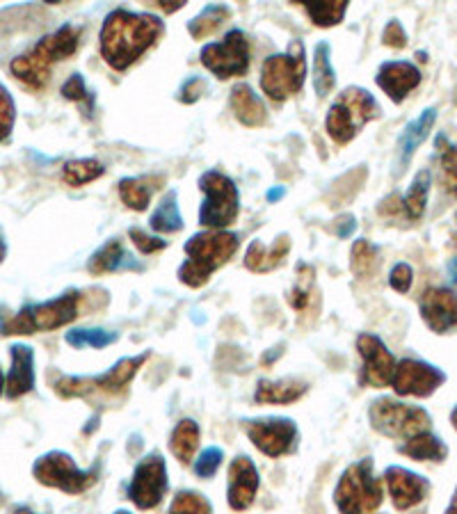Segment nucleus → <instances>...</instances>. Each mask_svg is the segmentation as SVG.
Here are the masks:
<instances>
[{
    "label": "nucleus",
    "mask_w": 457,
    "mask_h": 514,
    "mask_svg": "<svg viewBox=\"0 0 457 514\" xmlns=\"http://www.w3.org/2000/svg\"><path fill=\"white\" fill-rule=\"evenodd\" d=\"M288 252H291V238L286 234L279 236L270 247L263 245L261 240H252L245 252V268L252 272H272L284 263Z\"/></svg>",
    "instance_id": "a878e982"
},
{
    "label": "nucleus",
    "mask_w": 457,
    "mask_h": 514,
    "mask_svg": "<svg viewBox=\"0 0 457 514\" xmlns=\"http://www.w3.org/2000/svg\"><path fill=\"white\" fill-rule=\"evenodd\" d=\"M167 489H170L167 464L163 455L151 453L135 467L131 485H128V499L133 501L135 508L154 510L163 503Z\"/></svg>",
    "instance_id": "ddd939ff"
},
{
    "label": "nucleus",
    "mask_w": 457,
    "mask_h": 514,
    "mask_svg": "<svg viewBox=\"0 0 457 514\" xmlns=\"http://www.w3.org/2000/svg\"><path fill=\"white\" fill-rule=\"evenodd\" d=\"M80 35L83 28L64 23L51 35L39 39V42L30 48L28 53L14 58L10 64V71L16 80H21L23 85H28L30 90H44L48 78H51L53 64L69 60L71 55L78 51Z\"/></svg>",
    "instance_id": "f03ea898"
},
{
    "label": "nucleus",
    "mask_w": 457,
    "mask_h": 514,
    "mask_svg": "<svg viewBox=\"0 0 457 514\" xmlns=\"http://www.w3.org/2000/svg\"><path fill=\"white\" fill-rule=\"evenodd\" d=\"M448 275H451L453 284H457V259H453L451 263H448Z\"/></svg>",
    "instance_id": "3c124183"
},
{
    "label": "nucleus",
    "mask_w": 457,
    "mask_h": 514,
    "mask_svg": "<svg viewBox=\"0 0 457 514\" xmlns=\"http://www.w3.org/2000/svg\"><path fill=\"white\" fill-rule=\"evenodd\" d=\"M5 256H7V245H5V240H3V236H0V263L5 261Z\"/></svg>",
    "instance_id": "5fc2aeb1"
},
{
    "label": "nucleus",
    "mask_w": 457,
    "mask_h": 514,
    "mask_svg": "<svg viewBox=\"0 0 457 514\" xmlns=\"http://www.w3.org/2000/svg\"><path fill=\"white\" fill-rule=\"evenodd\" d=\"M311 293H314V270L307 265V275L298 277V284H295L291 295H288V302H291V307L295 311H307Z\"/></svg>",
    "instance_id": "a19ab883"
},
{
    "label": "nucleus",
    "mask_w": 457,
    "mask_h": 514,
    "mask_svg": "<svg viewBox=\"0 0 457 514\" xmlns=\"http://www.w3.org/2000/svg\"><path fill=\"white\" fill-rule=\"evenodd\" d=\"M375 83L394 103H403L421 85V71L412 62H384Z\"/></svg>",
    "instance_id": "aec40b11"
},
{
    "label": "nucleus",
    "mask_w": 457,
    "mask_h": 514,
    "mask_svg": "<svg viewBox=\"0 0 457 514\" xmlns=\"http://www.w3.org/2000/svg\"><path fill=\"white\" fill-rule=\"evenodd\" d=\"M398 451L416 462H444L448 455L444 441L432 435V432H421V435L407 439Z\"/></svg>",
    "instance_id": "bb28decb"
},
{
    "label": "nucleus",
    "mask_w": 457,
    "mask_h": 514,
    "mask_svg": "<svg viewBox=\"0 0 457 514\" xmlns=\"http://www.w3.org/2000/svg\"><path fill=\"white\" fill-rule=\"evenodd\" d=\"M368 421L373 430L391 439H412L421 432H430V414L426 409L398 403V400L378 398L368 407Z\"/></svg>",
    "instance_id": "9b49d317"
},
{
    "label": "nucleus",
    "mask_w": 457,
    "mask_h": 514,
    "mask_svg": "<svg viewBox=\"0 0 457 514\" xmlns=\"http://www.w3.org/2000/svg\"><path fill=\"white\" fill-rule=\"evenodd\" d=\"M430 181H432V176L428 170H421L414 176L410 190L400 197V213H403V218L412 220V222L423 218V213H426V206H428Z\"/></svg>",
    "instance_id": "cd10ccee"
},
{
    "label": "nucleus",
    "mask_w": 457,
    "mask_h": 514,
    "mask_svg": "<svg viewBox=\"0 0 457 514\" xmlns=\"http://www.w3.org/2000/svg\"><path fill=\"white\" fill-rule=\"evenodd\" d=\"M115 514H131V512H126V510H117Z\"/></svg>",
    "instance_id": "bf43d9fd"
},
{
    "label": "nucleus",
    "mask_w": 457,
    "mask_h": 514,
    "mask_svg": "<svg viewBox=\"0 0 457 514\" xmlns=\"http://www.w3.org/2000/svg\"><path fill=\"white\" fill-rule=\"evenodd\" d=\"M240 247V238L231 231H202L192 236L183 252L186 263L179 268V281L188 288H202L215 270L234 259Z\"/></svg>",
    "instance_id": "7ed1b4c3"
},
{
    "label": "nucleus",
    "mask_w": 457,
    "mask_h": 514,
    "mask_svg": "<svg viewBox=\"0 0 457 514\" xmlns=\"http://www.w3.org/2000/svg\"><path fill=\"white\" fill-rule=\"evenodd\" d=\"M382 499V483L375 478L371 457L350 464L334 489V503L341 514H371L380 508Z\"/></svg>",
    "instance_id": "6e6552de"
},
{
    "label": "nucleus",
    "mask_w": 457,
    "mask_h": 514,
    "mask_svg": "<svg viewBox=\"0 0 457 514\" xmlns=\"http://www.w3.org/2000/svg\"><path fill=\"white\" fill-rule=\"evenodd\" d=\"M213 505L211 501L202 496L199 492H192V489H183L174 496L170 505V512L167 514H211Z\"/></svg>",
    "instance_id": "4c0bfd02"
},
{
    "label": "nucleus",
    "mask_w": 457,
    "mask_h": 514,
    "mask_svg": "<svg viewBox=\"0 0 457 514\" xmlns=\"http://www.w3.org/2000/svg\"><path fill=\"white\" fill-rule=\"evenodd\" d=\"M128 236H131L133 245L138 247V250H140L142 254H156V252H163L165 247H167V240L144 234V231L138 229V227L128 229Z\"/></svg>",
    "instance_id": "c03bdc74"
},
{
    "label": "nucleus",
    "mask_w": 457,
    "mask_h": 514,
    "mask_svg": "<svg viewBox=\"0 0 457 514\" xmlns=\"http://www.w3.org/2000/svg\"><path fill=\"white\" fill-rule=\"evenodd\" d=\"M165 23L154 14L119 10L110 12L99 32L101 58L115 71H126L163 37Z\"/></svg>",
    "instance_id": "f257e3e1"
},
{
    "label": "nucleus",
    "mask_w": 457,
    "mask_h": 514,
    "mask_svg": "<svg viewBox=\"0 0 457 514\" xmlns=\"http://www.w3.org/2000/svg\"><path fill=\"white\" fill-rule=\"evenodd\" d=\"M101 473V464H94L92 469H78L74 457L62 451H51L39 457L32 464V476L37 483L46 487L60 489L64 494H83L96 485Z\"/></svg>",
    "instance_id": "9d476101"
},
{
    "label": "nucleus",
    "mask_w": 457,
    "mask_h": 514,
    "mask_svg": "<svg viewBox=\"0 0 457 514\" xmlns=\"http://www.w3.org/2000/svg\"><path fill=\"white\" fill-rule=\"evenodd\" d=\"M154 179H149V176H135V179H122L119 181V197H122V202L126 204V208H131V211H147V206L151 202V195H154Z\"/></svg>",
    "instance_id": "7c9ffc66"
},
{
    "label": "nucleus",
    "mask_w": 457,
    "mask_h": 514,
    "mask_svg": "<svg viewBox=\"0 0 457 514\" xmlns=\"http://www.w3.org/2000/svg\"><path fill=\"white\" fill-rule=\"evenodd\" d=\"M16 514H35V512H30L28 508H19V510H16Z\"/></svg>",
    "instance_id": "13d9d810"
},
{
    "label": "nucleus",
    "mask_w": 457,
    "mask_h": 514,
    "mask_svg": "<svg viewBox=\"0 0 457 514\" xmlns=\"http://www.w3.org/2000/svg\"><path fill=\"white\" fill-rule=\"evenodd\" d=\"M451 423H453V428L457 430V407L453 409V414H451Z\"/></svg>",
    "instance_id": "4d7b16f0"
},
{
    "label": "nucleus",
    "mask_w": 457,
    "mask_h": 514,
    "mask_svg": "<svg viewBox=\"0 0 457 514\" xmlns=\"http://www.w3.org/2000/svg\"><path fill=\"white\" fill-rule=\"evenodd\" d=\"M229 106L234 110V117L247 128H261L268 124V108L247 83H238L231 90Z\"/></svg>",
    "instance_id": "b1692460"
},
{
    "label": "nucleus",
    "mask_w": 457,
    "mask_h": 514,
    "mask_svg": "<svg viewBox=\"0 0 457 514\" xmlns=\"http://www.w3.org/2000/svg\"><path fill=\"white\" fill-rule=\"evenodd\" d=\"M302 10L307 12L309 19L318 28H332L343 21V16L348 12V3L346 0H336V3H302Z\"/></svg>",
    "instance_id": "c9c22d12"
},
{
    "label": "nucleus",
    "mask_w": 457,
    "mask_h": 514,
    "mask_svg": "<svg viewBox=\"0 0 457 514\" xmlns=\"http://www.w3.org/2000/svg\"><path fill=\"white\" fill-rule=\"evenodd\" d=\"M384 44L391 46V48H403L407 44V32L403 28V23L400 21H389L387 28H384Z\"/></svg>",
    "instance_id": "de8ad7c7"
},
{
    "label": "nucleus",
    "mask_w": 457,
    "mask_h": 514,
    "mask_svg": "<svg viewBox=\"0 0 457 514\" xmlns=\"http://www.w3.org/2000/svg\"><path fill=\"white\" fill-rule=\"evenodd\" d=\"M149 359V352L138 357H124L119 359L108 373L99 377H69L64 375L55 382V393L60 398H92V396H122L128 389V384L135 380V375L140 373L144 361Z\"/></svg>",
    "instance_id": "423d86ee"
},
{
    "label": "nucleus",
    "mask_w": 457,
    "mask_h": 514,
    "mask_svg": "<svg viewBox=\"0 0 457 514\" xmlns=\"http://www.w3.org/2000/svg\"><path fill=\"white\" fill-rule=\"evenodd\" d=\"M357 350L362 355L364 368H362V380L364 387L371 389H384L391 384V377L396 371V357L391 355L387 345L375 334H359L357 336Z\"/></svg>",
    "instance_id": "dca6fc26"
},
{
    "label": "nucleus",
    "mask_w": 457,
    "mask_h": 514,
    "mask_svg": "<svg viewBox=\"0 0 457 514\" xmlns=\"http://www.w3.org/2000/svg\"><path fill=\"white\" fill-rule=\"evenodd\" d=\"M78 291H67L55 300L42 304H26L12 316H0V334L3 336H30L37 332H55L78 318Z\"/></svg>",
    "instance_id": "20e7f679"
},
{
    "label": "nucleus",
    "mask_w": 457,
    "mask_h": 514,
    "mask_svg": "<svg viewBox=\"0 0 457 514\" xmlns=\"http://www.w3.org/2000/svg\"><path fill=\"white\" fill-rule=\"evenodd\" d=\"M199 190L204 192V204L199 208V224L211 231H224L234 224L240 213L238 188L231 176L218 170H208L199 176Z\"/></svg>",
    "instance_id": "1a4fd4ad"
},
{
    "label": "nucleus",
    "mask_w": 457,
    "mask_h": 514,
    "mask_svg": "<svg viewBox=\"0 0 457 514\" xmlns=\"http://www.w3.org/2000/svg\"><path fill=\"white\" fill-rule=\"evenodd\" d=\"M446 382V375L437 366L426 364L419 359H400L396 364L391 387L398 396L428 398Z\"/></svg>",
    "instance_id": "2eb2a0df"
},
{
    "label": "nucleus",
    "mask_w": 457,
    "mask_h": 514,
    "mask_svg": "<svg viewBox=\"0 0 457 514\" xmlns=\"http://www.w3.org/2000/svg\"><path fill=\"white\" fill-rule=\"evenodd\" d=\"M446 514H457V489H455V496H453V501H451V505H448V510H446Z\"/></svg>",
    "instance_id": "864d4df0"
},
{
    "label": "nucleus",
    "mask_w": 457,
    "mask_h": 514,
    "mask_svg": "<svg viewBox=\"0 0 457 514\" xmlns=\"http://www.w3.org/2000/svg\"><path fill=\"white\" fill-rule=\"evenodd\" d=\"M380 103L375 101V96L364 90V87H346L336 101L332 103L330 112L325 117L327 135L336 144H348L359 135V131L373 119L380 117Z\"/></svg>",
    "instance_id": "39448f33"
},
{
    "label": "nucleus",
    "mask_w": 457,
    "mask_h": 514,
    "mask_svg": "<svg viewBox=\"0 0 457 514\" xmlns=\"http://www.w3.org/2000/svg\"><path fill=\"white\" fill-rule=\"evenodd\" d=\"M421 318L435 334H446L457 327V293L448 288H428L419 300Z\"/></svg>",
    "instance_id": "a211bd4d"
},
{
    "label": "nucleus",
    "mask_w": 457,
    "mask_h": 514,
    "mask_svg": "<svg viewBox=\"0 0 457 514\" xmlns=\"http://www.w3.org/2000/svg\"><path fill=\"white\" fill-rule=\"evenodd\" d=\"M122 270H135L142 272L144 265L140 261L133 259V254H128L124 250L122 240L112 238L108 240L101 250H96L92 254V259L87 261V272L94 277L101 275H110V272H122Z\"/></svg>",
    "instance_id": "5701e85b"
},
{
    "label": "nucleus",
    "mask_w": 457,
    "mask_h": 514,
    "mask_svg": "<svg viewBox=\"0 0 457 514\" xmlns=\"http://www.w3.org/2000/svg\"><path fill=\"white\" fill-rule=\"evenodd\" d=\"M5 391V377H3V371H0V396H3Z\"/></svg>",
    "instance_id": "6e6d98bb"
},
{
    "label": "nucleus",
    "mask_w": 457,
    "mask_h": 514,
    "mask_svg": "<svg viewBox=\"0 0 457 514\" xmlns=\"http://www.w3.org/2000/svg\"><path fill=\"white\" fill-rule=\"evenodd\" d=\"M156 7H158V10L167 12V14H172V12H176V10H181L183 3H163V0H160V3H156Z\"/></svg>",
    "instance_id": "8fccbe9b"
},
{
    "label": "nucleus",
    "mask_w": 457,
    "mask_h": 514,
    "mask_svg": "<svg viewBox=\"0 0 457 514\" xmlns=\"http://www.w3.org/2000/svg\"><path fill=\"white\" fill-rule=\"evenodd\" d=\"M384 483L389 487L394 508L403 512L416 508L430 492V483L426 478L403 467H389L384 471Z\"/></svg>",
    "instance_id": "6ab92c4d"
},
{
    "label": "nucleus",
    "mask_w": 457,
    "mask_h": 514,
    "mask_svg": "<svg viewBox=\"0 0 457 514\" xmlns=\"http://www.w3.org/2000/svg\"><path fill=\"white\" fill-rule=\"evenodd\" d=\"M245 435L256 451L279 460V457L295 453L300 441L298 425L291 419H252L245 421Z\"/></svg>",
    "instance_id": "4468645a"
},
{
    "label": "nucleus",
    "mask_w": 457,
    "mask_h": 514,
    "mask_svg": "<svg viewBox=\"0 0 457 514\" xmlns=\"http://www.w3.org/2000/svg\"><path fill=\"white\" fill-rule=\"evenodd\" d=\"M151 229L160 231V234H179L183 229V218L179 211V195L176 190H170L160 199V204L154 213H151Z\"/></svg>",
    "instance_id": "c756f323"
},
{
    "label": "nucleus",
    "mask_w": 457,
    "mask_h": 514,
    "mask_svg": "<svg viewBox=\"0 0 457 514\" xmlns=\"http://www.w3.org/2000/svg\"><path fill=\"white\" fill-rule=\"evenodd\" d=\"M435 122H437V110L428 108V110H423L421 115L414 119V122L405 126V131L400 133L398 144H396V167H398L396 174H400L407 165H410L414 151L419 149L423 142H426Z\"/></svg>",
    "instance_id": "4be33fe9"
},
{
    "label": "nucleus",
    "mask_w": 457,
    "mask_h": 514,
    "mask_svg": "<svg viewBox=\"0 0 457 514\" xmlns=\"http://www.w3.org/2000/svg\"><path fill=\"white\" fill-rule=\"evenodd\" d=\"M282 197H284V188H275V190L268 192L270 202H275V199H282Z\"/></svg>",
    "instance_id": "603ef678"
},
{
    "label": "nucleus",
    "mask_w": 457,
    "mask_h": 514,
    "mask_svg": "<svg viewBox=\"0 0 457 514\" xmlns=\"http://www.w3.org/2000/svg\"><path fill=\"white\" fill-rule=\"evenodd\" d=\"M412 281H414L412 265H407V263L394 265V270H391V275H389V284H391V288H394V291L407 293L412 288Z\"/></svg>",
    "instance_id": "49530a36"
},
{
    "label": "nucleus",
    "mask_w": 457,
    "mask_h": 514,
    "mask_svg": "<svg viewBox=\"0 0 457 514\" xmlns=\"http://www.w3.org/2000/svg\"><path fill=\"white\" fill-rule=\"evenodd\" d=\"M350 268H352V272H355L357 279H371L380 268L378 247L371 245L364 238H359L357 243L352 245Z\"/></svg>",
    "instance_id": "f704fd0d"
},
{
    "label": "nucleus",
    "mask_w": 457,
    "mask_h": 514,
    "mask_svg": "<svg viewBox=\"0 0 457 514\" xmlns=\"http://www.w3.org/2000/svg\"><path fill=\"white\" fill-rule=\"evenodd\" d=\"M12 355V368L5 380V393L7 398H21L35 389V352L30 345L16 343L10 348Z\"/></svg>",
    "instance_id": "412c9836"
},
{
    "label": "nucleus",
    "mask_w": 457,
    "mask_h": 514,
    "mask_svg": "<svg viewBox=\"0 0 457 514\" xmlns=\"http://www.w3.org/2000/svg\"><path fill=\"white\" fill-rule=\"evenodd\" d=\"M206 90H208V85H206L204 78L190 76L186 83L181 85V90H179V94H176V99H179L181 103H197L206 94Z\"/></svg>",
    "instance_id": "a18cd8bd"
},
{
    "label": "nucleus",
    "mask_w": 457,
    "mask_h": 514,
    "mask_svg": "<svg viewBox=\"0 0 457 514\" xmlns=\"http://www.w3.org/2000/svg\"><path fill=\"white\" fill-rule=\"evenodd\" d=\"M16 122V106L12 94L7 87L0 83V142H5L12 135V128Z\"/></svg>",
    "instance_id": "79ce46f5"
},
{
    "label": "nucleus",
    "mask_w": 457,
    "mask_h": 514,
    "mask_svg": "<svg viewBox=\"0 0 457 514\" xmlns=\"http://www.w3.org/2000/svg\"><path fill=\"white\" fill-rule=\"evenodd\" d=\"M307 78V55L300 39L288 46L286 53L270 55L261 67V90L270 101L284 103L300 94Z\"/></svg>",
    "instance_id": "0eeeda50"
},
{
    "label": "nucleus",
    "mask_w": 457,
    "mask_h": 514,
    "mask_svg": "<svg viewBox=\"0 0 457 514\" xmlns=\"http://www.w3.org/2000/svg\"><path fill=\"white\" fill-rule=\"evenodd\" d=\"M261 478L256 471L254 462L247 455H238L234 462L229 464V487H227V501L229 508L236 512H243L252 508V503L259 494Z\"/></svg>",
    "instance_id": "f3484780"
},
{
    "label": "nucleus",
    "mask_w": 457,
    "mask_h": 514,
    "mask_svg": "<svg viewBox=\"0 0 457 514\" xmlns=\"http://www.w3.org/2000/svg\"><path fill=\"white\" fill-rule=\"evenodd\" d=\"M199 439H202V432H199L197 421L183 419V421L176 423V428L172 430L170 451L181 464H188L197 453Z\"/></svg>",
    "instance_id": "c85d7f7f"
},
{
    "label": "nucleus",
    "mask_w": 457,
    "mask_h": 514,
    "mask_svg": "<svg viewBox=\"0 0 457 514\" xmlns=\"http://www.w3.org/2000/svg\"><path fill=\"white\" fill-rule=\"evenodd\" d=\"M330 58H332L330 44H327V42L316 44V51H314V90H316L320 99L330 96V92L334 90V85H336V71L332 67Z\"/></svg>",
    "instance_id": "473e14b6"
},
{
    "label": "nucleus",
    "mask_w": 457,
    "mask_h": 514,
    "mask_svg": "<svg viewBox=\"0 0 457 514\" xmlns=\"http://www.w3.org/2000/svg\"><path fill=\"white\" fill-rule=\"evenodd\" d=\"M309 391V384L298 377H284V380H261L256 384L254 400L259 405H291Z\"/></svg>",
    "instance_id": "393cba45"
},
{
    "label": "nucleus",
    "mask_w": 457,
    "mask_h": 514,
    "mask_svg": "<svg viewBox=\"0 0 457 514\" xmlns=\"http://www.w3.org/2000/svg\"><path fill=\"white\" fill-rule=\"evenodd\" d=\"M67 339L69 345H74V348H85V345H90V348L96 350H103L108 348V345L115 343L119 339L117 332H108V329H71L67 332Z\"/></svg>",
    "instance_id": "e433bc0d"
},
{
    "label": "nucleus",
    "mask_w": 457,
    "mask_h": 514,
    "mask_svg": "<svg viewBox=\"0 0 457 514\" xmlns=\"http://www.w3.org/2000/svg\"><path fill=\"white\" fill-rule=\"evenodd\" d=\"M222 460H224L222 448H218V446H208L206 451H204L202 455H199V460L195 462V473H197L199 478H204V480L213 478L215 473H218Z\"/></svg>",
    "instance_id": "37998d69"
},
{
    "label": "nucleus",
    "mask_w": 457,
    "mask_h": 514,
    "mask_svg": "<svg viewBox=\"0 0 457 514\" xmlns=\"http://www.w3.org/2000/svg\"><path fill=\"white\" fill-rule=\"evenodd\" d=\"M437 144H444L442 151V158H439V163H442V186L448 192V195L457 197V144H448L444 138H439Z\"/></svg>",
    "instance_id": "ea45409f"
},
{
    "label": "nucleus",
    "mask_w": 457,
    "mask_h": 514,
    "mask_svg": "<svg viewBox=\"0 0 457 514\" xmlns=\"http://www.w3.org/2000/svg\"><path fill=\"white\" fill-rule=\"evenodd\" d=\"M62 96L67 101H74L78 106H83V115L90 119L92 112H94V94L87 90L85 85V78L80 74L69 76L67 83L62 85Z\"/></svg>",
    "instance_id": "58836bf2"
},
{
    "label": "nucleus",
    "mask_w": 457,
    "mask_h": 514,
    "mask_svg": "<svg viewBox=\"0 0 457 514\" xmlns=\"http://www.w3.org/2000/svg\"><path fill=\"white\" fill-rule=\"evenodd\" d=\"M229 19H231L229 5H220V3L206 5L204 10L188 23V32L192 39H206L211 37L215 30H220L222 23H227Z\"/></svg>",
    "instance_id": "2f4dec72"
},
{
    "label": "nucleus",
    "mask_w": 457,
    "mask_h": 514,
    "mask_svg": "<svg viewBox=\"0 0 457 514\" xmlns=\"http://www.w3.org/2000/svg\"><path fill=\"white\" fill-rule=\"evenodd\" d=\"M103 174H106V167H103L99 160H96V158H80V160H69V163H64L62 179H64V183H67V186L80 188V186H87V183H92L96 179H101Z\"/></svg>",
    "instance_id": "72a5a7b5"
},
{
    "label": "nucleus",
    "mask_w": 457,
    "mask_h": 514,
    "mask_svg": "<svg viewBox=\"0 0 457 514\" xmlns=\"http://www.w3.org/2000/svg\"><path fill=\"white\" fill-rule=\"evenodd\" d=\"M355 229H357L355 215H341V218L334 222L336 236H341V238H350L352 231H355Z\"/></svg>",
    "instance_id": "09e8293b"
},
{
    "label": "nucleus",
    "mask_w": 457,
    "mask_h": 514,
    "mask_svg": "<svg viewBox=\"0 0 457 514\" xmlns=\"http://www.w3.org/2000/svg\"><path fill=\"white\" fill-rule=\"evenodd\" d=\"M202 64L218 80L240 78L250 69V42L243 30H229L218 44L202 48Z\"/></svg>",
    "instance_id": "f8f14e48"
}]
</instances>
